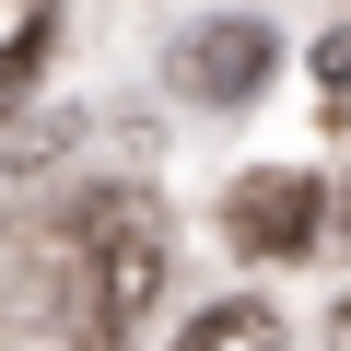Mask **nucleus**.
Wrapping results in <instances>:
<instances>
[{"mask_svg": "<svg viewBox=\"0 0 351 351\" xmlns=\"http://www.w3.org/2000/svg\"><path fill=\"white\" fill-rule=\"evenodd\" d=\"M339 223H351V188H339Z\"/></svg>", "mask_w": 351, "mask_h": 351, "instance_id": "8", "label": "nucleus"}, {"mask_svg": "<svg viewBox=\"0 0 351 351\" xmlns=\"http://www.w3.org/2000/svg\"><path fill=\"white\" fill-rule=\"evenodd\" d=\"M328 339H339V351H351V293H339V316H328Z\"/></svg>", "mask_w": 351, "mask_h": 351, "instance_id": "7", "label": "nucleus"}, {"mask_svg": "<svg viewBox=\"0 0 351 351\" xmlns=\"http://www.w3.org/2000/svg\"><path fill=\"white\" fill-rule=\"evenodd\" d=\"M176 351H281V316H269L258 293H223V304L188 316V339H176Z\"/></svg>", "mask_w": 351, "mask_h": 351, "instance_id": "4", "label": "nucleus"}, {"mask_svg": "<svg viewBox=\"0 0 351 351\" xmlns=\"http://www.w3.org/2000/svg\"><path fill=\"white\" fill-rule=\"evenodd\" d=\"M36 59H47V24H24V36H12V47H0V106H12V94H24V82H36Z\"/></svg>", "mask_w": 351, "mask_h": 351, "instance_id": "5", "label": "nucleus"}, {"mask_svg": "<svg viewBox=\"0 0 351 351\" xmlns=\"http://www.w3.org/2000/svg\"><path fill=\"white\" fill-rule=\"evenodd\" d=\"M164 211L141 188H106L82 211V246H71V351H129V328L152 316L164 293Z\"/></svg>", "mask_w": 351, "mask_h": 351, "instance_id": "1", "label": "nucleus"}, {"mask_svg": "<svg viewBox=\"0 0 351 351\" xmlns=\"http://www.w3.org/2000/svg\"><path fill=\"white\" fill-rule=\"evenodd\" d=\"M316 82H328V94H351V36H328V47H316Z\"/></svg>", "mask_w": 351, "mask_h": 351, "instance_id": "6", "label": "nucleus"}, {"mask_svg": "<svg viewBox=\"0 0 351 351\" xmlns=\"http://www.w3.org/2000/svg\"><path fill=\"white\" fill-rule=\"evenodd\" d=\"M269 24H246V12H223V24H199L188 47H176V82H188L199 106H246L258 82H269Z\"/></svg>", "mask_w": 351, "mask_h": 351, "instance_id": "3", "label": "nucleus"}, {"mask_svg": "<svg viewBox=\"0 0 351 351\" xmlns=\"http://www.w3.org/2000/svg\"><path fill=\"white\" fill-rule=\"evenodd\" d=\"M316 223H328V188L304 164H258V176H234V199H223V234L246 258H304Z\"/></svg>", "mask_w": 351, "mask_h": 351, "instance_id": "2", "label": "nucleus"}]
</instances>
